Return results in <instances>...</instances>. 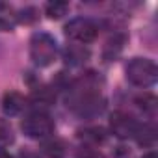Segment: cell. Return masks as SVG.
<instances>
[{
  "mask_svg": "<svg viewBox=\"0 0 158 158\" xmlns=\"http://www.w3.org/2000/svg\"><path fill=\"white\" fill-rule=\"evenodd\" d=\"M138 121L128 115L127 112H114L110 117V130L114 136H117L119 139H128L134 138L138 132Z\"/></svg>",
  "mask_w": 158,
  "mask_h": 158,
  "instance_id": "8992f818",
  "label": "cell"
},
{
  "mask_svg": "<svg viewBox=\"0 0 158 158\" xmlns=\"http://www.w3.org/2000/svg\"><path fill=\"white\" fill-rule=\"evenodd\" d=\"M138 106L143 110V112H147V114H154V110H156V97L154 95H149V93H145L143 97H138Z\"/></svg>",
  "mask_w": 158,
  "mask_h": 158,
  "instance_id": "2e32d148",
  "label": "cell"
},
{
  "mask_svg": "<svg viewBox=\"0 0 158 158\" xmlns=\"http://www.w3.org/2000/svg\"><path fill=\"white\" fill-rule=\"evenodd\" d=\"M13 136H11V128L4 123H0V145H8L11 143Z\"/></svg>",
  "mask_w": 158,
  "mask_h": 158,
  "instance_id": "ac0fdd59",
  "label": "cell"
},
{
  "mask_svg": "<svg viewBox=\"0 0 158 158\" xmlns=\"http://www.w3.org/2000/svg\"><path fill=\"white\" fill-rule=\"evenodd\" d=\"M127 80L138 88H151L158 80V67L149 58H132L127 67Z\"/></svg>",
  "mask_w": 158,
  "mask_h": 158,
  "instance_id": "6da1fadb",
  "label": "cell"
},
{
  "mask_svg": "<svg viewBox=\"0 0 158 158\" xmlns=\"http://www.w3.org/2000/svg\"><path fill=\"white\" fill-rule=\"evenodd\" d=\"M123 45H125V35H114L108 39V43L104 45V60L106 61H112L119 56V52L123 50Z\"/></svg>",
  "mask_w": 158,
  "mask_h": 158,
  "instance_id": "30bf717a",
  "label": "cell"
},
{
  "mask_svg": "<svg viewBox=\"0 0 158 158\" xmlns=\"http://www.w3.org/2000/svg\"><path fill=\"white\" fill-rule=\"evenodd\" d=\"M21 128L28 138L45 139L54 132V121L45 112H34V114H30L23 119Z\"/></svg>",
  "mask_w": 158,
  "mask_h": 158,
  "instance_id": "3957f363",
  "label": "cell"
},
{
  "mask_svg": "<svg viewBox=\"0 0 158 158\" xmlns=\"http://www.w3.org/2000/svg\"><path fill=\"white\" fill-rule=\"evenodd\" d=\"M88 58H89L88 48H84L80 45H71L65 48V61L71 65H82Z\"/></svg>",
  "mask_w": 158,
  "mask_h": 158,
  "instance_id": "9c48e42d",
  "label": "cell"
},
{
  "mask_svg": "<svg viewBox=\"0 0 158 158\" xmlns=\"http://www.w3.org/2000/svg\"><path fill=\"white\" fill-rule=\"evenodd\" d=\"M15 21H17V15H15L13 8L10 4L0 2V30L2 32L11 30L15 26Z\"/></svg>",
  "mask_w": 158,
  "mask_h": 158,
  "instance_id": "8fae6325",
  "label": "cell"
},
{
  "mask_svg": "<svg viewBox=\"0 0 158 158\" xmlns=\"http://www.w3.org/2000/svg\"><path fill=\"white\" fill-rule=\"evenodd\" d=\"M54 101H56V93H54L50 88H47V86L37 88V89H34V93H32V102H34V104L50 106Z\"/></svg>",
  "mask_w": 158,
  "mask_h": 158,
  "instance_id": "4fadbf2b",
  "label": "cell"
},
{
  "mask_svg": "<svg viewBox=\"0 0 158 158\" xmlns=\"http://www.w3.org/2000/svg\"><path fill=\"white\" fill-rule=\"evenodd\" d=\"M71 108L74 114L82 115V117H93L104 110V99L99 95V91L76 93L71 101Z\"/></svg>",
  "mask_w": 158,
  "mask_h": 158,
  "instance_id": "5b68a950",
  "label": "cell"
},
{
  "mask_svg": "<svg viewBox=\"0 0 158 158\" xmlns=\"http://www.w3.org/2000/svg\"><path fill=\"white\" fill-rule=\"evenodd\" d=\"M58 56V45L54 41L52 35L39 32L34 34L32 41H30V58L37 67H48L56 61Z\"/></svg>",
  "mask_w": 158,
  "mask_h": 158,
  "instance_id": "7a4b0ae2",
  "label": "cell"
},
{
  "mask_svg": "<svg viewBox=\"0 0 158 158\" xmlns=\"http://www.w3.org/2000/svg\"><path fill=\"white\" fill-rule=\"evenodd\" d=\"M21 158H39V156L34 152H24V154H21Z\"/></svg>",
  "mask_w": 158,
  "mask_h": 158,
  "instance_id": "d6986e66",
  "label": "cell"
},
{
  "mask_svg": "<svg viewBox=\"0 0 158 158\" xmlns=\"http://www.w3.org/2000/svg\"><path fill=\"white\" fill-rule=\"evenodd\" d=\"M65 35L76 43H91L99 35V26L88 17H76L65 24Z\"/></svg>",
  "mask_w": 158,
  "mask_h": 158,
  "instance_id": "277c9868",
  "label": "cell"
},
{
  "mask_svg": "<svg viewBox=\"0 0 158 158\" xmlns=\"http://www.w3.org/2000/svg\"><path fill=\"white\" fill-rule=\"evenodd\" d=\"M26 106V99L17 93V91H10L4 95V101H2V108L8 115H19Z\"/></svg>",
  "mask_w": 158,
  "mask_h": 158,
  "instance_id": "52a82bcc",
  "label": "cell"
},
{
  "mask_svg": "<svg viewBox=\"0 0 158 158\" xmlns=\"http://www.w3.org/2000/svg\"><path fill=\"white\" fill-rule=\"evenodd\" d=\"M78 138H80L82 141H86L88 145L95 147V145L106 141V130L101 128V127H86V128L78 130Z\"/></svg>",
  "mask_w": 158,
  "mask_h": 158,
  "instance_id": "ba28073f",
  "label": "cell"
},
{
  "mask_svg": "<svg viewBox=\"0 0 158 158\" xmlns=\"http://www.w3.org/2000/svg\"><path fill=\"white\" fill-rule=\"evenodd\" d=\"M143 158H156V154L154 152H147V154H143Z\"/></svg>",
  "mask_w": 158,
  "mask_h": 158,
  "instance_id": "44dd1931",
  "label": "cell"
},
{
  "mask_svg": "<svg viewBox=\"0 0 158 158\" xmlns=\"http://www.w3.org/2000/svg\"><path fill=\"white\" fill-rule=\"evenodd\" d=\"M69 10V4L67 2H58V0H54V2H48L45 11L50 19H61Z\"/></svg>",
  "mask_w": 158,
  "mask_h": 158,
  "instance_id": "9a60e30c",
  "label": "cell"
},
{
  "mask_svg": "<svg viewBox=\"0 0 158 158\" xmlns=\"http://www.w3.org/2000/svg\"><path fill=\"white\" fill-rule=\"evenodd\" d=\"M43 151H45L50 158H61L63 152H65V145H63L61 139L54 138V139H48V141L43 143Z\"/></svg>",
  "mask_w": 158,
  "mask_h": 158,
  "instance_id": "5bb4252c",
  "label": "cell"
},
{
  "mask_svg": "<svg viewBox=\"0 0 158 158\" xmlns=\"http://www.w3.org/2000/svg\"><path fill=\"white\" fill-rule=\"evenodd\" d=\"M76 154H78V158H104L102 152H101L99 149L91 147V145H84L82 149H78Z\"/></svg>",
  "mask_w": 158,
  "mask_h": 158,
  "instance_id": "e0dca14e",
  "label": "cell"
},
{
  "mask_svg": "<svg viewBox=\"0 0 158 158\" xmlns=\"http://www.w3.org/2000/svg\"><path fill=\"white\" fill-rule=\"evenodd\" d=\"M138 139L139 145L143 147H152L154 141H156V128L152 125H143V127H138V132L134 136Z\"/></svg>",
  "mask_w": 158,
  "mask_h": 158,
  "instance_id": "7c38bea8",
  "label": "cell"
},
{
  "mask_svg": "<svg viewBox=\"0 0 158 158\" xmlns=\"http://www.w3.org/2000/svg\"><path fill=\"white\" fill-rule=\"evenodd\" d=\"M0 158H11V156H10V152H6V151L0 149Z\"/></svg>",
  "mask_w": 158,
  "mask_h": 158,
  "instance_id": "ffe728a7",
  "label": "cell"
}]
</instances>
